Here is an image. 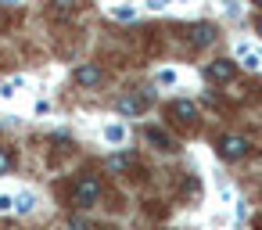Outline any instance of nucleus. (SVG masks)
<instances>
[{
  "instance_id": "nucleus-8",
  "label": "nucleus",
  "mask_w": 262,
  "mask_h": 230,
  "mask_svg": "<svg viewBox=\"0 0 262 230\" xmlns=\"http://www.w3.org/2000/svg\"><path fill=\"white\" fill-rule=\"evenodd\" d=\"M241 58H244V65H248V69H262V58H258L251 47H241Z\"/></svg>"
},
{
  "instance_id": "nucleus-4",
  "label": "nucleus",
  "mask_w": 262,
  "mask_h": 230,
  "mask_svg": "<svg viewBox=\"0 0 262 230\" xmlns=\"http://www.w3.org/2000/svg\"><path fill=\"white\" fill-rule=\"evenodd\" d=\"M169 115L180 119V122H187V126H194V122H198V104H190V101H172V104H169Z\"/></svg>"
},
{
  "instance_id": "nucleus-6",
  "label": "nucleus",
  "mask_w": 262,
  "mask_h": 230,
  "mask_svg": "<svg viewBox=\"0 0 262 230\" xmlns=\"http://www.w3.org/2000/svg\"><path fill=\"white\" fill-rule=\"evenodd\" d=\"M101 79H104V72H101L97 65H79V69H76V83H79V87H97Z\"/></svg>"
},
{
  "instance_id": "nucleus-2",
  "label": "nucleus",
  "mask_w": 262,
  "mask_h": 230,
  "mask_svg": "<svg viewBox=\"0 0 262 230\" xmlns=\"http://www.w3.org/2000/svg\"><path fill=\"white\" fill-rule=\"evenodd\" d=\"M251 148H255V144H251L248 137H241V133H223V137H219V151H223V158H233V162H237V158H248Z\"/></svg>"
},
{
  "instance_id": "nucleus-12",
  "label": "nucleus",
  "mask_w": 262,
  "mask_h": 230,
  "mask_svg": "<svg viewBox=\"0 0 262 230\" xmlns=\"http://www.w3.org/2000/svg\"><path fill=\"white\" fill-rule=\"evenodd\" d=\"M72 226H76V230H104V226H97V223H86V219H72Z\"/></svg>"
},
{
  "instance_id": "nucleus-1",
  "label": "nucleus",
  "mask_w": 262,
  "mask_h": 230,
  "mask_svg": "<svg viewBox=\"0 0 262 230\" xmlns=\"http://www.w3.org/2000/svg\"><path fill=\"white\" fill-rule=\"evenodd\" d=\"M97 198H101V180H97L94 173H83V176L72 183V191H69V201H72L76 208H90V205H97Z\"/></svg>"
},
{
  "instance_id": "nucleus-7",
  "label": "nucleus",
  "mask_w": 262,
  "mask_h": 230,
  "mask_svg": "<svg viewBox=\"0 0 262 230\" xmlns=\"http://www.w3.org/2000/svg\"><path fill=\"white\" fill-rule=\"evenodd\" d=\"M212 40H215V29L212 26H194L190 29V44H198V47L201 44H212Z\"/></svg>"
},
{
  "instance_id": "nucleus-5",
  "label": "nucleus",
  "mask_w": 262,
  "mask_h": 230,
  "mask_svg": "<svg viewBox=\"0 0 262 230\" xmlns=\"http://www.w3.org/2000/svg\"><path fill=\"white\" fill-rule=\"evenodd\" d=\"M144 140H147V144H155L158 151H172V137H169L162 126H147V130H144Z\"/></svg>"
},
{
  "instance_id": "nucleus-10",
  "label": "nucleus",
  "mask_w": 262,
  "mask_h": 230,
  "mask_svg": "<svg viewBox=\"0 0 262 230\" xmlns=\"http://www.w3.org/2000/svg\"><path fill=\"white\" fill-rule=\"evenodd\" d=\"M119 108H122L126 115H137V112H140V104H137V101H129V97H126V101H119Z\"/></svg>"
},
{
  "instance_id": "nucleus-15",
  "label": "nucleus",
  "mask_w": 262,
  "mask_h": 230,
  "mask_svg": "<svg viewBox=\"0 0 262 230\" xmlns=\"http://www.w3.org/2000/svg\"><path fill=\"white\" fill-rule=\"evenodd\" d=\"M0 18H4V8H0Z\"/></svg>"
},
{
  "instance_id": "nucleus-14",
  "label": "nucleus",
  "mask_w": 262,
  "mask_h": 230,
  "mask_svg": "<svg viewBox=\"0 0 262 230\" xmlns=\"http://www.w3.org/2000/svg\"><path fill=\"white\" fill-rule=\"evenodd\" d=\"M255 29H258V36H262V15H258V22H255Z\"/></svg>"
},
{
  "instance_id": "nucleus-13",
  "label": "nucleus",
  "mask_w": 262,
  "mask_h": 230,
  "mask_svg": "<svg viewBox=\"0 0 262 230\" xmlns=\"http://www.w3.org/2000/svg\"><path fill=\"white\" fill-rule=\"evenodd\" d=\"M8 169H11V155L0 148V173H8Z\"/></svg>"
},
{
  "instance_id": "nucleus-9",
  "label": "nucleus",
  "mask_w": 262,
  "mask_h": 230,
  "mask_svg": "<svg viewBox=\"0 0 262 230\" xmlns=\"http://www.w3.org/2000/svg\"><path fill=\"white\" fill-rule=\"evenodd\" d=\"M112 169H133V158L129 155H115L112 158Z\"/></svg>"
},
{
  "instance_id": "nucleus-11",
  "label": "nucleus",
  "mask_w": 262,
  "mask_h": 230,
  "mask_svg": "<svg viewBox=\"0 0 262 230\" xmlns=\"http://www.w3.org/2000/svg\"><path fill=\"white\" fill-rule=\"evenodd\" d=\"M104 137H108V140H122V137H126V130H122V126H108V130H104Z\"/></svg>"
},
{
  "instance_id": "nucleus-3",
  "label": "nucleus",
  "mask_w": 262,
  "mask_h": 230,
  "mask_svg": "<svg viewBox=\"0 0 262 230\" xmlns=\"http://www.w3.org/2000/svg\"><path fill=\"white\" fill-rule=\"evenodd\" d=\"M233 72H237V61H230V58H215V61L205 69V76H208V79H215V83L233 79Z\"/></svg>"
}]
</instances>
